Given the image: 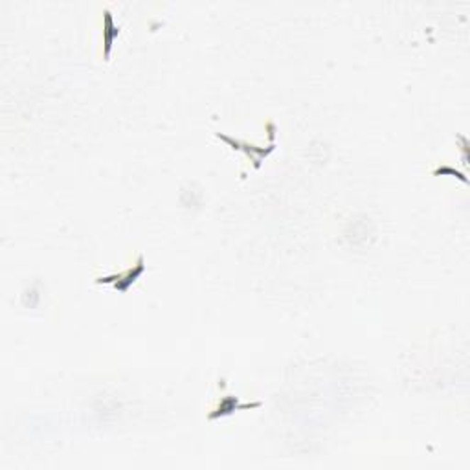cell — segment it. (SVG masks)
Wrapping results in <instances>:
<instances>
[{
  "instance_id": "cell-1",
  "label": "cell",
  "mask_w": 470,
  "mask_h": 470,
  "mask_svg": "<svg viewBox=\"0 0 470 470\" xmlns=\"http://www.w3.org/2000/svg\"><path fill=\"white\" fill-rule=\"evenodd\" d=\"M143 272H146V259H143V256H138V261L134 263L133 266H129L127 270L96 278V283L98 285L111 283L118 293H127V290L140 280V275H142Z\"/></svg>"
},
{
  "instance_id": "cell-2",
  "label": "cell",
  "mask_w": 470,
  "mask_h": 470,
  "mask_svg": "<svg viewBox=\"0 0 470 470\" xmlns=\"http://www.w3.org/2000/svg\"><path fill=\"white\" fill-rule=\"evenodd\" d=\"M217 138H221V140H224L226 143H230L235 151L246 153V156H250V160L253 162V168H259L263 160H265L266 156L270 155V153L275 149L274 143H270L268 147H258V146H253V143L244 142V140H237V138H231V136H228V134H222V133H217Z\"/></svg>"
},
{
  "instance_id": "cell-3",
  "label": "cell",
  "mask_w": 470,
  "mask_h": 470,
  "mask_svg": "<svg viewBox=\"0 0 470 470\" xmlns=\"http://www.w3.org/2000/svg\"><path fill=\"white\" fill-rule=\"evenodd\" d=\"M259 406H261V400H256V403H241L235 395H226V397H222L217 406L208 413V419L209 421H215V419L219 417L231 415L235 410H252L259 408Z\"/></svg>"
},
{
  "instance_id": "cell-4",
  "label": "cell",
  "mask_w": 470,
  "mask_h": 470,
  "mask_svg": "<svg viewBox=\"0 0 470 470\" xmlns=\"http://www.w3.org/2000/svg\"><path fill=\"white\" fill-rule=\"evenodd\" d=\"M120 35V26L114 23L111 9L103 11V59L109 61L111 58V50L114 45V39Z\"/></svg>"
},
{
  "instance_id": "cell-5",
  "label": "cell",
  "mask_w": 470,
  "mask_h": 470,
  "mask_svg": "<svg viewBox=\"0 0 470 470\" xmlns=\"http://www.w3.org/2000/svg\"><path fill=\"white\" fill-rule=\"evenodd\" d=\"M434 175H435V177H439V175H441V177H443V175H452V177H457L459 180H463V182H469V180H466V177L461 173V171H457V169L450 168V165H441V168L434 169Z\"/></svg>"
}]
</instances>
